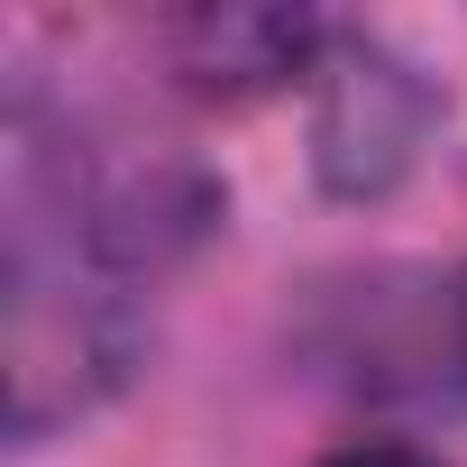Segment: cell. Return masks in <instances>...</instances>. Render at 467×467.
<instances>
[{"label": "cell", "mask_w": 467, "mask_h": 467, "mask_svg": "<svg viewBox=\"0 0 467 467\" xmlns=\"http://www.w3.org/2000/svg\"><path fill=\"white\" fill-rule=\"evenodd\" d=\"M458 376H467V285H458Z\"/></svg>", "instance_id": "2"}, {"label": "cell", "mask_w": 467, "mask_h": 467, "mask_svg": "<svg viewBox=\"0 0 467 467\" xmlns=\"http://www.w3.org/2000/svg\"><path fill=\"white\" fill-rule=\"evenodd\" d=\"M321 467H440V458H421V449H339Z\"/></svg>", "instance_id": "1"}]
</instances>
